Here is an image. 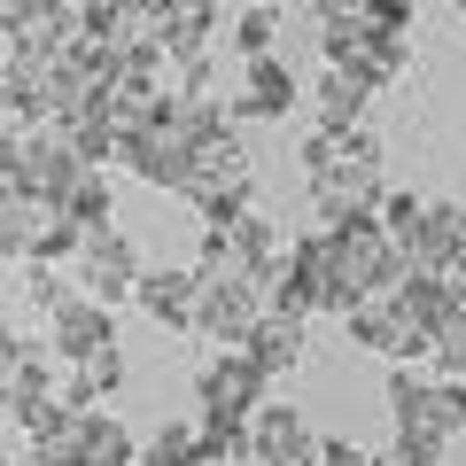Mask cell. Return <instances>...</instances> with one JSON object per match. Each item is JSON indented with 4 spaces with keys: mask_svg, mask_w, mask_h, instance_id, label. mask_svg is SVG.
Segmentation results:
<instances>
[{
    "mask_svg": "<svg viewBox=\"0 0 466 466\" xmlns=\"http://www.w3.org/2000/svg\"><path fill=\"white\" fill-rule=\"evenodd\" d=\"M179 202H195L202 226H226V218L249 210V148L233 133H218L210 148H195V171L179 179Z\"/></svg>",
    "mask_w": 466,
    "mask_h": 466,
    "instance_id": "obj_1",
    "label": "cell"
},
{
    "mask_svg": "<svg viewBox=\"0 0 466 466\" xmlns=\"http://www.w3.org/2000/svg\"><path fill=\"white\" fill-rule=\"evenodd\" d=\"M272 257H280V226L257 210L226 218V226H202V257L195 272H218V280H265Z\"/></svg>",
    "mask_w": 466,
    "mask_h": 466,
    "instance_id": "obj_2",
    "label": "cell"
},
{
    "mask_svg": "<svg viewBox=\"0 0 466 466\" xmlns=\"http://www.w3.org/2000/svg\"><path fill=\"white\" fill-rule=\"evenodd\" d=\"M195 334L210 350H241L249 327L265 319V280H218V272H195Z\"/></svg>",
    "mask_w": 466,
    "mask_h": 466,
    "instance_id": "obj_3",
    "label": "cell"
},
{
    "mask_svg": "<svg viewBox=\"0 0 466 466\" xmlns=\"http://www.w3.org/2000/svg\"><path fill=\"white\" fill-rule=\"evenodd\" d=\"M327 70H358L366 86H389L412 70V32H381V24H334L327 32Z\"/></svg>",
    "mask_w": 466,
    "mask_h": 466,
    "instance_id": "obj_4",
    "label": "cell"
},
{
    "mask_svg": "<svg viewBox=\"0 0 466 466\" xmlns=\"http://www.w3.org/2000/svg\"><path fill=\"white\" fill-rule=\"evenodd\" d=\"M265 389H272V373L257 366L249 350H218L210 366L195 373V404H202V420H249L257 404H265Z\"/></svg>",
    "mask_w": 466,
    "mask_h": 466,
    "instance_id": "obj_5",
    "label": "cell"
},
{
    "mask_svg": "<svg viewBox=\"0 0 466 466\" xmlns=\"http://www.w3.org/2000/svg\"><path fill=\"white\" fill-rule=\"evenodd\" d=\"M140 257H133V241L116 226H86V249H78V296H94V303H133V288H140Z\"/></svg>",
    "mask_w": 466,
    "mask_h": 466,
    "instance_id": "obj_6",
    "label": "cell"
},
{
    "mask_svg": "<svg viewBox=\"0 0 466 466\" xmlns=\"http://www.w3.org/2000/svg\"><path fill=\"white\" fill-rule=\"evenodd\" d=\"M156 109H164V101H156ZM116 171H133V179H148V187H164V195H179V179L195 171V148L171 133L164 116H148L140 133L116 140Z\"/></svg>",
    "mask_w": 466,
    "mask_h": 466,
    "instance_id": "obj_7",
    "label": "cell"
},
{
    "mask_svg": "<svg viewBox=\"0 0 466 466\" xmlns=\"http://www.w3.org/2000/svg\"><path fill=\"white\" fill-rule=\"evenodd\" d=\"M342 334L366 350V358H397V366L428 358V334H420L412 319L397 311V296H366V303H350V311H342Z\"/></svg>",
    "mask_w": 466,
    "mask_h": 466,
    "instance_id": "obj_8",
    "label": "cell"
},
{
    "mask_svg": "<svg viewBox=\"0 0 466 466\" xmlns=\"http://www.w3.org/2000/svg\"><path fill=\"white\" fill-rule=\"evenodd\" d=\"M47 350L63 358V366H86V358L116 350V319H109V303H94V296H78V288H70V296L47 311Z\"/></svg>",
    "mask_w": 466,
    "mask_h": 466,
    "instance_id": "obj_9",
    "label": "cell"
},
{
    "mask_svg": "<svg viewBox=\"0 0 466 466\" xmlns=\"http://www.w3.org/2000/svg\"><path fill=\"white\" fill-rule=\"evenodd\" d=\"M319 435L296 404H257L249 412V466H311Z\"/></svg>",
    "mask_w": 466,
    "mask_h": 466,
    "instance_id": "obj_10",
    "label": "cell"
},
{
    "mask_svg": "<svg viewBox=\"0 0 466 466\" xmlns=\"http://www.w3.org/2000/svg\"><path fill=\"white\" fill-rule=\"evenodd\" d=\"M397 249H404V265H420V272H459L466 265V210L459 202H428L420 226L404 233Z\"/></svg>",
    "mask_w": 466,
    "mask_h": 466,
    "instance_id": "obj_11",
    "label": "cell"
},
{
    "mask_svg": "<svg viewBox=\"0 0 466 466\" xmlns=\"http://www.w3.org/2000/svg\"><path fill=\"white\" fill-rule=\"evenodd\" d=\"M78 148H70V133L63 125H24V195H39L55 210V202H63V187L78 179Z\"/></svg>",
    "mask_w": 466,
    "mask_h": 466,
    "instance_id": "obj_12",
    "label": "cell"
},
{
    "mask_svg": "<svg viewBox=\"0 0 466 466\" xmlns=\"http://www.w3.org/2000/svg\"><path fill=\"white\" fill-rule=\"evenodd\" d=\"M389 296H397V311L412 319L420 334H435V327H443V319L466 303V265H459V272H420V265H404Z\"/></svg>",
    "mask_w": 466,
    "mask_h": 466,
    "instance_id": "obj_13",
    "label": "cell"
},
{
    "mask_svg": "<svg viewBox=\"0 0 466 466\" xmlns=\"http://www.w3.org/2000/svg\"><path fill=\"white\" fill-rule=\"evenodd\" d=\"M195 265H164V272H140V288H133V303H140V319L148 327H164V334H187L195 327Z\"/></svg>",
    "mask_w": 466,
    "mask_h": 466,
    "instance_id": "obj_14",
    "label": "cell"
},
{
    "mask_svg": "<svg viewBox=\"0 0 466 466\" xmlns=\"http://www.w3.org/2000/svg\"><path fill=\"white\" fill-rule=\"evenodd\" d=\"M226 109L233 116H288V109H296V70H288L280 55H249Z\"/></svg>",
    "mask_w": 466,
    "mask_h": 466,
    "instance_id": "obj_15",
    "label": "cell"
},
{
    "mask_svg": "<svg viewBox=\"0 0 466 466\" xmlns=\"http://www.w3.org/2000/svg\"><path fill=\"white\" fill-rule=\"evenodd\" d=\"M311 202L327 226H342V218H366L373 202H381V164H334L311 179Z\"/></svg>",
    "mask_w": 466,
    "mask_h": 466,
    "instance_id": "obj_16",
    "label": "cell"
},
{
    "mask_svg": "<svg viewBox=\"0 0 466 466\" xmlns=\"http://www.w3.org/2000/svg\"><path fill=\"white\" fill-rule=\"evenodd\" d=\"M257 358L265 373H296L303 366V350H311V319H296V311H265L249 327V342H241Z\"/></svg>",
    "mask_w": 466,
    "mask_h": 466,
    "instance_id": "obj_17",
    "label": "cell"
},
{
    "mask_svg": "<svg viewBox=\"0 0 466 466\" xmlns=\"http://www.w3.org/2000/svg\"><path fill=\"white\" fill-rule=\"evenodd\" d=\"M78 466H140V443L116 412H78Z\"/></svg>",
    "mask_w": 466,
    "mask_h": 466,
    "instance_id": "obj_18",
    "label": "cell"
},
{
    "mask_svg": "<svg viewBox=\"0 0 466 466\" xmlns=\"http://www.w3.org/2000/svg\"><path fill=\"white\" fill-rule=\"evenodd\" d=\"M366 101H373V86L358 78V70H327V78L311 86L319 125H366Z\"/></svg>",
    "mask_w": 466,
    "mask_h": 466,
    "instance_id": "obj_19",
    "label": "cell"
},
{
    "mask_svg": "<svg viewBox=\"0 0 466 466\" xmlns=\"http://www.w3.org/2000/svg\"><path fill=\"white\" fill-rule=\"evenodd\" d=\"M156 116H164L187 148H210V140L226 133V101H195V94H164V109H156Z\"/></svg>",
    "mask_w": 466,
    "mask_h": 466,
    "instance_id": "obj_20",
    "label": "cell"
},
{
    "mask_svg": "<svg viewBox=\"0 0 466 466\" xmlns=\"http://www.w3.org/2000/svg\"><path fill=\"white\" fill-rule=\"evenodd\" d=\"M140 466H210V451H202V420H164V428L140 443Z\"/></svg>",
    "mask_w": 466,
    "mask_h": 466,
    "instance_id": "obj_21",
    "label": "cell"
},
{
    "mask_svg": "<svg viewBox=\"0 0 466 466\" xmlns=\"http://www.w3.org/2000/svg\"><path fill=\"white\" fill-rule=\"evenodd\" d=\"M55 210H63L70 226H109V218H116V195H109V171H94V164H86L78 179L63 187V202H55Z\"/></svg>",
    "mask_w": 466,
    "mask_h": 466,
    "instance_id": "obj_22",
    "label": "cell"
},
{
    "mask_svg": "<svg viewBox=\"0 0 466 466\" xmlns=\"http://www.w3.org/2000/svg\"><path fill=\"white\" fill-rule=\"evenodd\" d=\"M39 218H47V202H39V195H24V187H0V257H24V249H32Z\"/></svg>",
    "mask_w": 466,
    "mask_h": 466,
    "instance_id": "obj_23",
    "label": "cell"
},
{
    "mask_svg": "<svg viewBox=\"0 0 466 466\" xmlns=\"http://www.w3.org/2000/svg\"><path fill=\"white\" fill-rule=\"evenodd\" d=\"M78 249H86V226H70L63 210H47L39 233H32V249H24V265H78Z\"/></svg>",
    "mask_w": 466,
    "mask_h": 466,
    "instance_id": "obj_24",
    "label": "cell"
},
{
    "mask_svg": "<svg viewBox=\"0 0 466 466\" xmlns=\"http://www.w3.org/2000/svg\"><path fill=\"white\" fill-rule=\"evenodd\" d=\"M420 366L443 373V381H466V303H459V311H451L443 327L428 334V358H420Z\"/></svg>",
    "mask_w": 466,
    "mask_h": 466,
    "instance_id": "obj_25",
    "label": "cell"
},
{
    "mask_svg": "<svg viewBox=\"0 0 466 466\" xmlns=\"http://www.w3.org/2000/svg\"><path fill=\"white\" fill-rule=\"evenodd\" d=\"M272 32H280V8H241L233 24V55L249 63V55H272Z\"/></svg>",
    "mask_w": 466,
    "mask_h": 466,
    "instance_id": "obj_26",
    "label": "cell"
},
{
    "mask_svg": "<svg viewBox=\"0 0 466 466\" xmlns=\"http://www.w3.org/2000/svg\"><path fill=\"white\" fill-rule=\"evenodd\" d=\"M420 210H428V202H420V195H404V187H381V202H373V218H381V233H389V241H404V233L420 226Z\"/></svg>",
    "mask_w": 466,
    "mask_h": 466,
    "instance_id": "obj_27",
    "label": "cell"
},
{
    "mask_svg": "<svg viewBox=\"0 0 466 466\" xmlns=\"http://www.w3.org/2000/svg\"><path fill=\"white\" fill-rule=\"evenodd\" d=\"M428 420L443 435H459L466 428V381H443V373H435V389H428Z\"/></svg>",
    "mask_w": 466,
    "mask_h": 466,
    "instance_id": "obj_28",
    "label": "cell"
},
{
    "mask_svg": "<svg viewBox=\"0 0 466 466\" xmlns=\"http://www.w3.org/2000/svg\"><path fill=\"white\" fill-rule=\"evenodd\" d=\"M86 389H94V404H109L116 389H125V350H101V358H86Z\"/></svg>",
    "mask_w": 466,
    "mask_h": 466,
    "instance_id": "obj_29",
    "label": "cell"
},
{
    "mask_svg": "<svg viewBox=\"0 0 466 466\" xmlns=\"http://www.w3.org/2000/svg\"><path fill=\"white\" fill-rule=\"evenodd\" d=\"M358 16H366V24H381V32H412V16H420V8H412V0H358Z\"/></svg>",
    "mask_w": 466,
    "mask_h": 466,
    "instance_id": "obj_30",
    "label": "cell"
},
{
    "mask_svg": "<svg viewBox=\"0 0 466 466\" xmlns=\"http://www.w3.org/2000/svg\"><path fill=\"white\" fill-rule=\"evenodd\" d=\"M24 350H32V342H24V334L8 327V319H0V412H8V381H16V366H24Z\"/></svg>",
    "mask_w": 466,
    "mask_h": 466,
    "instance_id": "obj_31",
    "label": "cell"
},
{
    "mask_svg": "<svg viewBox=\"0 0 466 466\" xmlns=\"http://www.w3.org/2000/svg\"><path fill=\"white\" fill-rule=\"evenodd\" d=\"M311 466H373L358 443H342V435H319V451H311Z\"/></svg>",
    "mask_w": 466,
    "mask_h": 466,
    "instance_id": "obj_32",
    "label": "cell"
},
{
    "mask_svg": "<svg viewBox=\"0 0 466 466\" xmlns=\"http://www.w3.org/2000/svg\"><path fill=\"white\" fill-rule=\"evenodd\" d=\"M63 0H0V32H16V24H32V16H55Z\"/></svg>",
    "mask_w": 466,
    "mask_h": 466,
    "instance_id": "obj_33",
    "label": "cell"
},
{
    "mask_svg": "<svg viewBox=\"0 0 466 466\" xmlns=\"http://www.w3.org/2000/svg\"><path fill=\"white\" fill-rule=\"evenodd\" d=\"M303 8H311L327 32H334V24H358V0H303Z\"/></svg>",
    "mask_w": 466,
    "mask_h": 466,
    "instance_id": "obj_34",
    "label": "cell"
},
{
    "mask_svg": "<svg viewBox=\"0 0 466 466\" xmlns=\"http://www.w3.org/2000/svg\"><path fill=\"white\" fill-rule=\"evenodd\" d=\"M249 8H280V0H249Z\"/></svg>",
    "mask_w": 466,
    "mask_h": 466,
    "instance_id": "obj_35",
    "label": "cell"
},
{
    "mask_svg": "<svg viewBox=\"0 0 466 466\" xmlns=\"http://www.w3.org/2000/svg\"><path fill=\"white\" fill-rule=\"evenodd\" d=\"M459 16H466V0H459Z\"/></svg>",
    "mask_w": 466,
    "mask_h": 466,
    "instance_id": "obj_36",
    "label": "cell"
},
{
    "mask_svg": "<svg viewBox=\"0 0 466 466\" xmlns=\"http://www.w3.org/2000/svg\"><path fill=\"white\" fill-rule=\"evenodd\" d=\"M373 466H381V459H373Z\"/></svg>",
    "mask_w": 466,
    "mask_h": 466,
    "instance_id": "obj_37",
    "label": "cell"
},
{
    "mask_svg": "<svg viewBox=\"0 0 466 466\" xmlns=\"http://www.w3.org/2000/svg\"><path fill=\"white\" fill-rule=\"evenodd\" d=\"M0 466H8V459H0Z\"/></svg>",
    "mask_w": 466,
    "mask_h": 466,
    "instance_id": "obj_38",
    "label": "cell"
}]
</instances>
